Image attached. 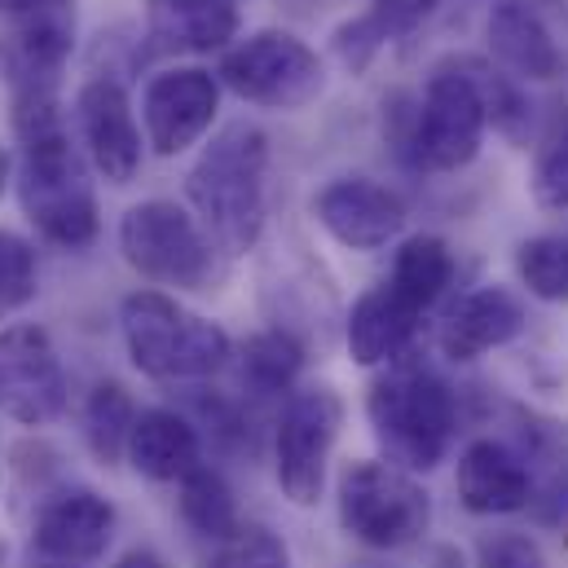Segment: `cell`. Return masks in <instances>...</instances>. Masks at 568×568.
<instances>
[{
	"instance_id": "cell-1",
	"label": "cell",
	"mask_w": 568,
	"mask_h": 568,
	"mask_svg": "<svg viewBox=\"0 0 568 568\" xmlns=\"http://www.w3.org/2000/svg\"><path fill=\"white\" fill-rule=\"evenodd\" d=\"M13 129L22 142L18 199L27 221L67 252H80L98 239V194L80 150L67 138L58 98H18Z\"/></svg>"
},
{
	"instance_id": "cell-2",
	"label": "cell",
	"mask_w": 568,
	"mask_h": 568,
	"mask_svg": "<svg viewBox=\"0 0 568 568\" xmlns=\"http://www.w3.org/2000/svg\"><path fill=\"white\" fill-rule=\"evenodd\" d=\"M265 176H270V138L247 120L225 124L190 168L185 194L203 221V234L225 256H243L261 243Z\"/></svg>"
},
{
	"instance_id": "cell-3",
	"label": "cell",
	"mask_w": 568,
	"mask_h": 568,
	"mask_svg": "<svg viewBox=\"0 0 568 568\" xmlns=\"http://www.w3.org/2000/svg\"><path fill=\"white\" fill-rule=\"evenodd\" d=\"M366 419L388 454L393 467L402 471H432L454 440L458 406L449 384L424 366V362H388V371L371 384L366 397Z\"/></svg>"
},
{
	"instance_id": "cell-4",
	"label": "cell",
	"mask_w": 568,
	"mask_h": 568,
	"mask_svg": "<svg viewBox=\"0 0 568 568\" xmlns=\"http://www.w3.org/2000/svg\"><path fill=\"white\" fill-rule=\"evenodd\" d=\"M120 326L133 366L163 384L212 379L234 357V344L216 322L190 313L163 291H133L120 308Z\"/></svg>"
},
{
	"instance_id": "cell-5",
	"label": "cell",
	"mask_w": 568,
	"mask_h": 568,
	"mask_svg": "<svg viewBox=\"0 0 568 568\" xmlns=\"http://www.w3.org/2000/svg\"><path fill=\"white\" fill-rule=\"evenodd\" d=\"M427 520L432 503L410 471L362 458L339 476V525L353 542L371 551H402L424 538Z\"/></svg>"
},
{
	"instance_id": "cell-6",
	"label": "cell",
	"mask_w": 568,
	"mask_h": 568,
	"mask_svg": "<svg viewBox=\"0 0 568 568\" xmlns=\"http://www.w3.org/2000/svg\"><path fill=\"white\" fill-rule=\"evenodd\" d=\"M120 252L145 283L176 286V291H199L216 274L212 239L185 207L168 199H150L124 212Z\"/></svg>"
},
{
	"instance_id": "cell-7",
	"label": "cell",
	"mask_w": 568,
	"mask_h": 568,
	"mask_svg": "<svg viewBox=\"0 0 568 568\" xmlns=\"http://www.w3.org/2000/svg\"><path fill=\"white\" fill-rule=\"evenodd\" d=\"M216 80L239 93L252 106L265 111H300L322 98L326 89V67L322 58L291 31H256L239 40L225 58Z\"/></svg>"
},
{
	"instance_id": "cell-8",
	"label": "cell",
	"mask_w": 568,
	"mask_h": 568,
	"mask_svg": "<svg viewBox=\"0 0 568 568\" xmlns=\"http://www.w3.org/2000/svg\"><path fill=\"white\" fill-rule=\"evenodd\" d=\"M485 129L489 120L476 98V84L449 58L432 71L419 106L410 111V133L402 138V150H410L427 172H458L480 154Z\"/></svg>"
},
{
	"instance_id": "cell-9",
	"label": "cell",
	"mask_w": 568,
	"mask_h": 568,
	"mask_svg": "<svg viewBox=\"0 0 568 568\" xmlns=\"http://www.w3.org/2000/svg\"><path fill=\"white\" fill-rule=\"evenodd\" d=\"M339 424H344V406L326 384L291 393V402L283 406V419L274 432V471L295 507H313L322 498Z\"/></svg>"
},
{
	"instance_id": "cell-10",
	"label": "cell",
	"mask_w": 568,
	"mask_h": 568,
	"mask_svg": "<svg viewBox=\"0 0 568 568\" xmlns=\"http://www.w3.org/2000/svg\"><path fill=\"white\" fill-rule=\"evenodd\" d=\"M67 410V371L44 326L0 331V415L22 427L53 424Z\"/></svg>"
},
{
	"instance_id": "cell-11",
	"label": "cell",
	"mask_w": 568,
	"mask_h": 568,
	"mask_svg": "<svg viewBox=\"0 0 568 568\" xmlns=\"http://www.w3.org/2000/svg\"><path fill=\"white\" fill-rule=\"evenodd\" d=\"M75 44V4L44 0L18 18L0 36V75L18 98H58V75Z\"/></svg>"
},
{
	"instance_id": "cell-12",
	"label": "cell",
	"mask_w": 568,
	"mask_h": 568,
	"mask_svg": "<svg viewBox=\"0 0 568 568\" xmlns=\"http://www.w3.org/2000/svg\"><path fill=\"white\" fill-rule=\"evenodd\" d=\"M216 106H221V80L212 71H203V67L159 71L145 84L142 98L145 142L154 145V154L172 159V154L190 150L212 129Z\"/></svg>"
},
{
	"instance_id": "cell-13",
	"label": "cell",
	"mask_w": 568,
	"mask_h": 568,
	"mask_svg": "<svg viewBox=\"0 0 568 568\" xmlns=\"http://www.w3.org/2000/svg\"><path fill=\"white\" fill-rule=\"evenodd\" d=\"M313 216L335 243L353 252H379L406 230V203L371 176H339L317 190Z\"/></svg>"
},
{
	"instance_id": "cell-14",
	"label": "cell",
	"mask_w": 568,
	"mask_h": 568,
	"mask_svg": "<svg viewBox=\"0 0 568 568\" xmlns=\"http://www.w3.org/2000/svg\"><path fill=\"white\" fill-rule=\"evenodd\" d=\"M75 120L80 142L89 150V163L111 181L129 185L142 168V129L133 120V102L120 80L98 75L75 93Z\"/></svg>"
},
{
	"instance_id": "cell-15",
	"label": "cell",
	"mask_w": 568,
	"mask_h": 568,
	"mask_svg": "<svg viewBox=\"0 0 568 568\" xmlns=\"http://www.w3.org/2000/svg\"><path fill=\"white\" fill-rule=\"evenodd\" d=\"M115 538V507L93 489H62L36 516V551L53 565H89Z\"/></svg>"
},
{
	"instance_id": "cell-16",
	"label": "cell",
	"mask_w": 568,
	"mask_h": 568,
	"mask_svg": "<svg viewBox=\"0 0 568 568\" xmlns=\"http://www.w3.org/2000/svg\"><path fill=\"white\" fill-rule=\"evenodd\" d=\"M454 485L471 516H511L534 503V471L525 454L494 436H480L458 454Z\"/></svg>"
},
{
	"instance_id": "cell-17",
	"label": "cell",
	"mask_w": 568,
	"mask_h": 568,
	"mask_svg": "<svg viewBox=\"0 0 568 568\" xmlns=\"http://www.w3.org/2000/svg\"><path fill=\"white\" fill-rule=\"evenodd\" d=\"M525 304L507 286H480L467 291L440 322V353L449 362H476L494 348H507L525 331Z\"/></svg>"
},
{
	"instance_id": "cell-18",
	"label": "cell",
	"mask_w": 568,
	"mask_h": 568,
	"mask_svg": "<svg viewBox=\"0 0 568 568\" xmlns=\"http://www.w3.org/2000/svg\"><path fill=\"white\" fill-rule=\"evenodd\" d=\"M415 326H419V308L402 291H393L388 283L371 286L348 313V331H344L348 357L357 366H388L406 353Z\"/></svg>"
},
{
	"instance_id": "cell-19",
	"label": "cell",
	"mask_w": 568,
	"mask_h": 568,
	"mask_svg": "<svg viewBox=\"0 0 568 568\" xmlns=\"http://www.w3.org/2000/svg\"><path fill=\"white\" fill-rule=\"evenodd\" d=\"M489 53L516 75V80H556L560 75V49L551 27L529 9L525 0H498L489 22Z\"/></svg>"
},
{
	"instance_id": "cell-20",
	"label": "cell",
	"mask_w": 568,
	"mask_h": 568,
	"mask_svg": "<svg viewBox=\"0 0 568 568\" xmlns=\"http://www.w3.org/2000/svg\"><path fill=\"white\" fill-rule=\"evenodd\" d=\"M145 31L172 53H216L239 36L234 0H150Z\"/></svg>"
},
{
	"instance_id": "cell-21",
	"label": "cell",
	"mask_w": 568,
	"mask_h": 568,
	"mask_svg": "<svg viewBox=\"0 0 568 568\" xmlns=\"http://www.w3.org/2000/svg\"><path fill=\"white\" fill-rule=\"evenodd\" d=\"M124 458L145 480H181L190 467H199V432L176 410H142L129 432Z\"/></svg>"
},
{
	"instance_id": "cell-22",
	"label": "cell",
	"mask_w": 568,
	"mask_h": 568,
	"mask_svg": "<svg viewBox=\"0 0 568 568\" xmlns=\"http://www.w3.org/2000/svg\"><path fill=\"white\" fill-rule=\"evenodd\" d=\"M436 0H375L362 18L344 22L331 40H335V58L348 67V71H366L388 44L406 40L410 31H419L427 18H432Z\"/></svg>"
},
{
	"instance_id": "cell-23",
	"label": "cell",
	"mask_w": 568,
	"mask_h": 568,
	"mask_svg": "<svg viewBox=\"0 0 568 568\" xmlns=\"http://www.w3.org/2000/svg\"><path fill=\"white\" fill-rule=\"evenodd\" d=\"M454 283V252L445 247V239L436 234H415L402 243L397 261H393V274H388V286L402 291L419 313L432 308L445 291Z\"/></svg>"
},
{
	"instance_id": "cell-24",
	"label": "cell",
	"mask_w": 568,
	"mask_h": 568,
	"mask_svg": "<svg viewBox=\"0 0 568 568\" xmlns=\"http://www.w3.org/2000/svg\"><path fill=\"white\" fill-rule=\"evenodd\" d=\"M181 520L199 538H212V542H225L239 529L234 489H230V480L216 467H203L199 463V467H190L181 476Z\"/></svg>"
},
{
	"instance_id": "cell-25",
	"label": "cell",
	"mask_w": 568,
	"mask_h": 568,
	"mask_svg": "<svg viewBox=\"0 0 568 568\" xmlns=\"http://www.w3.org/2000/svg\"><path fill=\"white\" fill-rule=\"evenodd\" d=\"M463 71H467V80L476 84V98H480V106H485V120L507 138V142H525L529 138V124H534V106H529V98L520 93V84H516V75H507V71H498L489 58H454Z\"/></svg>"
},
{
	"instance_id": "cell-26",
	"label": "cell",
	"mask_w": 568,
	"mask_h": 568,
	"mask_svg": "<svg viewBox=\"0 0 568 568\" xmlns=\"http://www.w3.org/2000/svg\"><path fill=\"white\" fill-rule=\"evenodd\" d=\"M304 366V348L295 344V335L286 331H261L243 344V357H239V375L252 393L270 397V393H283L295 384Z\"/></svg>"
},
{
	"instance_id": "cell-27",
	"label": "cell",
	"mask_w": 568,
	"mask_h": 568,
	"mask_svg": "<svg viewBox=\"0 0 568 568\" xmlns=\"http://www.w3.org/2000/svg\"><path fill=\"white\" fill-rule=\"evenodd\" d=\"M138 424L133 397L120 384H98L84 406V440L102 463H120L129 454V432Z\"/></svg>"
},
{
	"instance_id": "cell-28",
	"label": "cell",
	"mask_w": 568,
	"mask_h": 568,
	"mask_svg": "<svg viewBox=\"0 0 568 568\" xmlns=\"http://www.w3.org/2000/svg\"><path fill=\"white\" fill-rule=\"evenodd\" d=\"M516 270L520 283L529 286V295L547 300V304H565L568 300V239L565 234H538L525 239L516 252Z\"/></svg>"
},
{
	"instance_id": "cell-29",
	"label": "cell",
	"mask_w": 568,
	"mask_h": 568,
	"mask_svg": "<svg viewBox=\"0 0 568 568\" xmlns=\"http://www.w3.org/2000/svg\"><path fill=\"white\" fill-rule=\"evenodd\" d=\"M207 568H291L286 542L265 525H239L225 542H216V556Z\"/></svg>"
},
{
	"instance_id": "cell-30",
	"label": "cell",
	"mask_w": 568,
	"mask_h": 568,
	"mask_svg": "<svg viewBox=\"0 0 568 568\" xmlns=\"http://www.w3.org/2000/svg\"><path fill=\"white\" fill-rule=\"evenodd\" d=\"M36 300V252L27 239L0 230V322Z\"/></svg>"
},
{
	"instance_id": "cell-31",
	"label": "cell",
	"mask_w": 568,
	"mask_h": 568,
	"mask_svg": "<svg viewBox=\"0 0 568 568\" xmlns=\"http://www.w3.org/2000/svg\"><path fill=\"white\" fill-rule=\"evenodd\" d=\"M529 190H534L538 207H551V212L568 207V124H560L556 138L538 150Z\"/></svg>"
},
{
	"instance_id": "cell-32",
	"label": "cell",
	"mask_w": 568,
	"mask_h": 568,
	"mask_svg": "<svg viewBox=\"0 0 568 568\" xmlns=\"http://www.w3.org/2000/svg\"><path fill=\"white\" fill-rule=\"evenodd\" d=\"M476 568H547V556L529 534L503 529L476 542Z\"/></svg>"
},
{
	"instance_id": "cell-33",
	"label": "cell",
	"mask_w": 568,
	"mask_h": 568,
	"mask_svg": "<svg viewBox=\"0 0 568 568\" xmlns=\"http://www.w3.org/2000/svg\"><path fill=\"white\" fill-rule=\"evenodd\" d=\"M115 568H168V565H163L154 551H129Z\"/></svg>"
},
{
	"instance_id": "cell-34",
	"label": "cell",
	"mask_w": 568,
	"mask_h": 568,
	"mask_svg": "<svg viewBox=\"0 0 568 568\" xmlns=\"http://www.w3.org/2000/svg\"><path fill=\"white\" fill-rule=\"evenodd\" d=\"M36 4H44V0H0V13H4V18H18V13L36 9Z\"/></svg>"
},
{
	"instance_id": "cell-35",
	"label": "cell",
	"mask_w": 568,
	"mask_h": 568,
	"mask_svg": "<svg viewBox=\"0 0 568 568\" xmlns=\"http://www.w3.org/2000/svg\"><path fill=\"white\" fill-rule=\"evenodd\" d=\"M4 185H9V150L0 145V194H4Z\"/></svg>"
},
{
	"instance_id": "cell-36",
	"label": "cell",
	"mask_w": 568,
	"mask_h": 568,
	"mask_svg": "<svg viewBox=\"0 0 568 568\" xmlns=\"http://www.w3.org/2000/svg\"><path fill=\"white\" fill-rule=\"evenodd\" d=\"M40 568H75V565H40Z\"/></svg>"
}]
</instances>
